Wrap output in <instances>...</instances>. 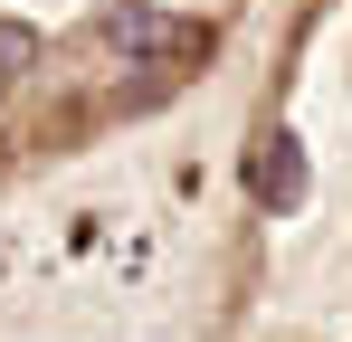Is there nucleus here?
<instances>
[{"instance_id":"1","label":"nucleus","mask_w":352,"mask_h":342,"mask_svg":"<svg viewBox=\"0 0 352 342\" xmlns=\"http://www.w3.org/2000/svg\"><path fill=\"white\" fill-rule=\"evenodd\" d=\"M248 190H257L267 209H295V200H305V152H295V133H267V152L248 162Z\"/></svg>"},{"instance_id":"2","label":"nucleus","mask_w":352,"mask_h":342,"mask_svg":"<svg viewBox=\"0 0 352 342\" xmlns=\"http://www.w3.org/2000/svg\"><path fill=\"white\" fill-rule=\"evenodd\" d=\"M172 29H181L172 10H153V0H124L115 19H105V48H115V57H133V67H143V57H153V48H172Z\"/></svg>"},{"instance_id":"3","label":"nucleus","mask_w":352,"mask_h":342,"mask_svg":"<svg viewBox=\"0 0 352 342\" xmlns=\"http://www.w3.org/2000/svg\"><path fill=\"white\" fill-rule=\"evenodd\" d=\"M29 48H38V38H29L19 19H0V76H19V67H29Z\"/></svg>"}]
</instances>
